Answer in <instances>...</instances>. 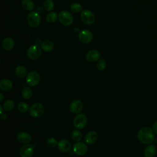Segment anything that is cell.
I'll list each match as a JSON object with an SVG mask.
<instances>
[{
  "label": "cell",
  "mask_w": 157,
  "mask_h": 157,
  "mask_svg": "<svg viewBox=\"0 0 157 157\" xmlns=\"http://www.w3.org/2000/svg\"><path fill=\"white\" fill-rule=\"evenodd\" d=\"M44 113V107L40 103H35L29 107V113L33 118L40 117Z\"/></svg>",
  "instance_id": "3957f363"
},
{
  "label": "cell",
  "mask_w": 157,
  "mask_h": 157,
  "mask_svg": "<svg viewBox=\"0 0 157 157\" xmlns=\"http://www.w3.org/2000/svg\"><path fill=\"white\" fill-rule=\"evenodd\" d=\"M17 107H18V110L23 113L26 112L27 111H29V110L28 105L26 102H21L19 103Z\"/></svg>",
  "instance_id": "f1b7e54d"
},
{
  "label": "cell",
  "mask_w": 157,
  "mask_h": 157,
  "mask_svg": "<svg viewBox=\"0 0 157 157\" xmlns=\"http://www.w3.org/2000/svg\"><path fill=\"white\" fill-rule=\"evenodd\" d=\"M156 153V147L155 145H148L144 150L145 157H154Z\"/></svg>",
  "instance_id": "d6986e66"
},
{
  "label": "cell",
  "mask_w": 157,
  "mask_h": 157,
  "mask_svg": "<svg viewBox=\"0 0 157 157\" xmlns=\"http://www.w3.org/2000/svg\"><path fill=\"white\" fill-rule=\"evenodd\" d=\"M12 82L9 79H2L0 82V88L2 91H9L12 90Z\"/></svg>",
  "instance_id": "ac0fdd59"
},
{
  "label": "cell",
  "mask_w": 157,
  "mask_h": 157,
  "mask_svg": "<svg viewBox=\"0 0 157 157\" xmlns=\"http://www.w3.org/2000/svg\"><path fill=\"white\" fill-rule=\"evenodd\" d=\"M87 124V118L83 113H78L77 115L73 121V124L75 129H83Z\"/></svg>",
  "instance_id": "5b68a950"
},
{
  "label": "cell",
  "mask_w": 157,
  "mask_h": 157,
  "mask_svg": "<svg viewBox=\"0 0 157 157\" xmlns=\"http://www.w3.org/2000/svg\"><path fill=\"white\" fill-rule=\"evenodd\" d=\"M21 6L26 10L31 11L34 8V3L32 0H22Z\"/></svg>",
  "instance_id": "7402d4cb"
},
{
  "label": "cell",
  "mask_w": 157,
  "mask_h": 157,
  "mask_svg": "<svg viewBox=\"0 0 157 157\" xmlns=\"http://www.w3.org/2000/svg\"><path fill=\"white\" fill-rule=\"evenodd\" d=\"M80 18L82 21L86 25H91L95 21L94 15L89 10L85 9L80 13Z\"/></svg>",
  "instance_id": "52a82bcc"
},
{
  "label": "cell",
  "mask_w": 157,
  "mask_h": 157,
  "mask_svg": "<svg viewBox=\"0 0 157 157\" xmlns=\"http://www.w3.org/2000/svg\"><path fill=\"white\" fill-rule=\"evenodd\" d=\"M70 9L74 13H78L82 10V6L77 2L72 3L70 6Z\"/></svg>",
  "instance_id": "83f0119b"
},
{
  "label": "cell",
  "mask_w": 157,
  "mask_h": 157,
  "mask_svg": "<svg viewBox=\"0 0 157 157\" xmlns=\"http://www.w3.org/2000/svg\"><path fill=\"white\" fill-rule=\"evenodd\" d=\"M21 95H22V97L25 99H30L33 96V91L28 86L25 87L22 90Z\"/></svg>",
  "instance_id": "603a6c76"
},
{
  "label": "cell",
  "mask_w": 157,
  "mask_h": 157,
  "mask_svg": "<svg viewBox=\"0 0 157 157\" xmlns=\"http://www.w3.org/2000/svg\"><path fill=\"white\" fill-rule=\"evenodd\" d=\"M71 136H72V139L74 141H77V142H78V141L81 140L82 139V137H83L82 132L80 131L77 130V129H74L72 131Z\"/></svg>",
  "instance_id": "d4e9b609"
},
{
  "label": "cell",
  "mask_w": 157,
  "mask_h": 157,
  "mask_svg": "<svg viewBox=\"0 0 157 157\" xmlns=\"http://www.w3.org/2000/svg\"><path fill=\"white\" fill-rule=\"evenodd\" d=\"M40 16L36 12H31L27 17V22L29 26L35 28L39 26L40 23Z\"/></svg>",
  "instance_id": "7a4b0ae2"
},
{
  "label": "cell",
  "mask_w": 157,
  "mask_h": 157,
  "mask_svg": "<svg viewBox=\"0 0 157 157\" xmlns=\"http://www.w3.org/2000/svg\"><path fill=\"white\" fill-rule=\"evenodd\" d=\"M15 45L14 40L11 37H6L2 42V46L6 50H12Z\"/></svg>",
  "instance_id": "e0dca14e"
},
{
  "label": "cell",
  "mask_w": 157,
  "mask_h": 157,
  "mask_svg": "<svg viewBox=\"0 0 157 157\" xmlns=\"http://www.w3.org/2000/svg\"><path fill=\"white\" fill-rule=\"evenodd\" d=\"M39 81L40 75L37 72L32 71L28 73L26 77V82L28 85L31 86H35L39 83Z\"/></svg>",
  "instance_id": "ba28073f"
},
{
  "label": "cell",
  "mask_w": 157,
  "mask_h": 157,
  "mask_svg": "<svg viewBox=\"0 0 157 157\" xmlns=\"http://www.w3.org/2000/svg\"><path fill=\"white\" fill-rule=\"evenodd\" d=\"M0 109H1L0 112H1V113H2V111H3V109H2V105H0Z\"/></svg>",
  "instance_id": "e575fe53"
},
{
  "label": "cell",
  "mask_w": 157,
  "mask_h": 157,
  "mask_svg": "<svg viewBox=\"0 0 157 157\" xmlns=\"http://www.w3.org/2000/svg\"><path fill=\"white\" fill-rule=\"evenodd\" d=\"M58 148L63 153H67L71 148V143L66 139H61L58 143Z\"/></svg>",
  "instance_id": "5bb4252c"
},
{
  "label": "cell",
  "mask_w": 157,
  "mask_h": 157,
  "mask_svg": "<svg viewBox=\"0 0 157 157\" xmlns=\"http://www.w3.org/2000/svg\"><path fill=\"white\" fill-rule=\"evenodd\" d=\"M41 48L37 44L31 45L27 50L28 57L31 60L37 59L41 55Z\"/></svg>",
  "instance_id": "277c9868"
},
{
  "label": "cell",
  "mask_w": 157,
  "mask_h": 157,
  "mask_svg": "<svg viewBox=\"0 0 157 157\" xmlns=\"http://www.w3.org/2000/svg\"><path fill=\"white\" fill-rule=\"evenodd\" d=\"M83 103L81 101L76 99L71 102L69 105L70 111L73 113H80L83 109Z\"/></svg>",
  "instance_id": "7c38bea8"
},
{
  "label": "cell",
  "mask_w": 157,
  "mask_h": 157,
  "mask_svg": "<svg viewBox=\"0 0 157 157\" xmlns=\"http://www.w3.org/2000/svg\"><path fill=\"white\" fill-rule=\"evenodd\" d=\"M73 151L77 155L82 156L86 153L88 151V147L83 142H78L74 145Z\"/></svg>",
  "instance_id": "30bf717a"
},
{
  "label": "cell",
  "mask_w": 157,
  "mask_h": 157,
  "mask_svg": "<svg viewBox=\"0 0 157 157\" xmlns=\"http://www.w3.org/2000/svg\"><path fill=\"white\" fill-rule=\"evenodd\" d=\"M41 48L44 51H45L46 52H50L53 50L54 44L52 41L46 40L42 42Z\"/></svg>",
  "instance_id": "ffe728a7"
},
{
  "label": "cell",
  "mask_w": 157,
  "mask_h": 157,
  "mask_svg": "<svg viewBox=\"0 0 157 157\" xmlns=\"http://www.w3.org/2000/svg\"><path fill=\"white\" fill-rule=\"evenodd\" d=\"M17 140L22 144H28L31 140V136L26 132H20L17 136Z\"/></svg>",
  "instance_id": "2e32d148"
},
{
  "label": "cell",
  "mask_w": 157,
  "mask_h": 157,
  "mask_svg": "<svg viewBox=\"0 0 157 157\" xmlns=\"http://www.w3.org/2000/svg\"><path fill=\"white\" fill-rule=\"evenodd\" d=\"M96 66H97L98 69L99 71H103L104 69H105V68L106 67V63H105V60L104 59H99L96 64Z\"/></svg>",
  "instance_id": "f546056e"
},
{
  "label": "cell",
  "mask_w": 157,
  "mask_h": 157,
  "mask_svg": "<svg viewBox=\"0 0 157 157\" xmlns=\"http://www.w3.org/2000/svg\"><path fill=\"white\" fill-rule=\"evenodd\" d=\"M44 7L47 11H51L54 8L53 0H45L44 2Z\"/></svg>",
  "instance_id": "4316f807"
},
{
  "label": "cell",
  "mask_w": 157,
  "mask_h": 157,
  "mask_svg": "<svg viewBox=\"0 0 157 157\" xmlns=\"http://www.w3.org/2000/svg\"><path fill=\"white\" fill-rule=\"evenodd\" d=\"M137 138L143 144L149 145L155 140V132L153 129L149 127H144L139 130Z\"/></svg>",
  "instance_id": "6da1fadb"
},
{
  "label": "cell",
  "mask_w": 157,
  "mask_h": 157,
  "mask_svg": "<svg viewBox=\"0 0 157 157\" xmlns=\"http://www.w3.org/2000/svg\"><path fill=\"white\" fill-rule=\"evenodd\" d=\"M58 20L62 25L64 26H69L73 23L74 18L69 12L63 10L58 14Z\"/></svg>",
  "instance_id": "8992f818"
},
{
  "label": "cell",
  "mask_w": 157,
  "mask_h": 157,
  "mask_svg": "<svg viewBox=\"0 0 157 157\" xmlns=\"http://www.w3.org/2000/svg\"><path fill=\"white\" fill-rule=\"evenodd\" d=\"M34 144H26L21 147L20 150V155L21 157H32L34 152Z\"/></svg>",
  "instance_id": "9c48e42d"
},
{
  "label": "cell",
  "mask_w": 157,
  "mask_h": 157,
  "mask_svg": "<svg viewBox=\"0 0 157 157\" xmlns=\"http://www.w3.org/2000/svg\"><path fill=\"white\" fill-rule=\"evenodd\" d=\"M153 130L155 134H157V120L153 123Z\"/></svg>",
  "instance_id": "1f68e13d"
},
{
  "label": "cell",
  "mask_w": 157,
  "mask_h": 157,
  "mask_svg": "<svg viewBox=\"0 0 157 157\" xmlns=\"http://www.w3.org/2000/svg\"><path fill=\"white\" fill-rule=\"evenodd\" d=\"M100 58V53L96 50H92L88 52L86 55V59L88 62L93 63L98 60Z\"/></svg>",
  "instance_id": "9a60e30c"
},
{
  "label": "cell",
  "mask_w": 157,
  "mask_h": 157,
  "mask_svg": "<svg viewBox=\"0 0 157 157\" xmlns=\"http://www.w3.org/2000/svg\"><path fill=\"white\" fill-rule=\"evenodd\" d=\"M15 72L16 74V75L20 78H24L27 74V71L26 69L25 66L20 65L18 66L16 68H15Z\"/></svg>",
  "instance_id": "44dd1931"
},
{
  "label": "cell",
  "mask_w": 157,
  "mask_h": 157,
  "mask_svg": "<svg viewBox=\"0 0 157 157\" xmlns=\"http://www.w3.org/2000/svg\"><path fill=\"white\" fill-rule=\"evenodd\" d=\"M98 140V134L94 131H91L88 132L85 137V141L87 144L91 145L94 144Z\"/></svg>",
  "instance_id": "4fadbf2b"
},
{
  "label": "cell",
  "mask_w": 157,
  "mask_h": 157,
  "mask_svg": "<svg viewBox=\"0 0 157 157\" xmlns=\"http://www.w3.org/2000/svg\"><path fill=\"white\" fill-rule=\"evenodd\" d=\"M78 39L83 44H88L93 39V34L90 31L84 29L79 33Z\"/></svg>",
  "instance_id": "8fae6325"
},
{
  "label": "cell",
  "mask_w": 157,
  "mask_h": 157,
  "mask_svg": "<svg viewBox=\"0 0 157 157\" xmlns=\"http://www.w3.org/2000/svg\"><path fill=\"white\" fill-rule=\"evenodd\" d=\"M56 19H57V14L54 12L48 13L46 16L47 21L50 23H53L55 22Z\"/></svg>",
  "instance_id": "484cf974"
},
{
  "label": "cell",
  "mask_w": 157,
  "mask_h": 157,
  "mask_svg": "<svg viewBox=\"0 0 157 157\" xmlns=\"http://www.w3.org/2000/svg\"><path fill=\"white\" fill-rule=\"evenodd\" d=\"M58 142H57V140L53 137L49 138L47 140V145H48V147L50 148H53L55 147L56 146H58Z\"/></svg>",
  "instance_id": "4dcf8cb0"
},
{
  "label": "cell",
  "mask_w": 157,
  "mask_h": 157,
  "mask_svg": "<svg viewBox=\"0 0 157 157\" xmlns=\"http://www.w3.org/2000/svg\"><path fill=\"white\" fill-rule=\"evenodd\" d=\"M0 97H1V99H0V101H2V100H3V94H2V93H0Z\"/></svg>",
  "instance_id": "836d02e7"
},
{
  "label": "cell",
  "mask_w": 157,
  "mask_h": 157,
  "mask_svg": "<svg viewBox=\"0 0 157 157\" xmlns=\"http://www.w3.org/2000/svg\"><path fill=\"white\" fill-rule=\"evenodd\" d=\"M1 118L2 120H6L7 119L8 117H7V115L5 113H1Z\"/></svg>",
  "instance_id": "d6a6232c"
},
{
  "label": "cell",
  "mask_w": 157,
  "mask_h": 157,
  "mask_svg": "<svg viewBox=\"0 0 157 157\" xmlns=\"http://www.w3.org/2000/svg\"><path fill=\"white\" fill-rule=\"evenodd\" d=\"M14 106H15V102L12 99L6 100L4 102V105H3L4 110L7 112L11 111L14 108Z\"/></svg>",
  "instance_id": "cb8c5ba5"
}]
</instances>
